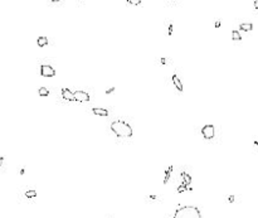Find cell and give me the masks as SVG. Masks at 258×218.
I'll list each match as a JSON object with an SVG mask.
<instances>
[{"instance_id":"obj_1","label":"cell","mask_w":258,"mask_h":218,"mask_svg":"<svg viewBox=\"0 0 258 218\" xmlns=\"http://www.w3.org/2000/svg\"><path fill=\"white\" fill-rule=\"evenodd\" d=\"M111 130L115 132L119 137H131L132 136V129L126 121L124 120H115L111 122Z\"/></svg>"},{"instance_id":"obj_2","label":"cell","mask_w":258,"mask_h":218,"mask_svg":"<svg viewBox=\"0 0 258 218\" xmlns=\"http://www.w3.org/2000/svg\"><path fill=\"white\" fill-rule=\"evenodd\" d=\"M173 218H203V217H201V213L198 207H194V205H184V207H180L176 209Z\"/></svg>"},{"instance_id":"obj_3","label":"cell","mask_w":258,"mask_h":218,"mask_svg":"<svg viewBox=\"0 0 258 218\" xmlns=\"http://www.w3.org/2000/svg\"><path fill=\"white\" fill-rule=\"evenodd\" d=\"M40 75L43 77H54L56 76V69L49 64H43L40 66Z\"/></svg>"},{"instance_id":"obj_4","label":"cell","mask_w":258,"mask_h":218,"mask_svg":"<svg viewBox=\"0 0 258 218\" xmlns=\"http://www.w3.org/2000/svg\"><path fill=\"white\" fill-rule=\"evenodd\" d=\"M201 134H203V136H204V139H208V140H210V139L214 137V134H215V131H214V126H213V125H205V126H203Z\"/></svg>"},{"instance_id":"obj_5","label":"cell","mask_w":258,"mask_h":218,"mask_svg":"<svg viewBox=\"0 0 258 218\" xmlns=\"http://www.w3.org/2000/svg\"><path fill=\"white\" fill-rule=\"evenodd\" d=\"M75 93V101H79V102H87L89 101V95L87 92H84V91H76Z\"/></svg>"},{"instance_id":"obj_6","label":"cell","mask_w":258,"mask_h":218,"mask_svg":"<svg viewBox=\"0 0 258 218\" xmlns=\"http://www.w3.org/2000/svg\"><path fill=\"white\" fill-rule=\"evenodd\" d=\"M62 97L67 101H75V93L68 88H63L62 90Z\"/></svg>"},{"instance_id":"obj_7","label":"cell","mask_w":258,"mask_h":218,"mask_svg":"<svg viewBox=\"0 0 258 218\" xmlns=\"http://www.w3.org/2000/svg\"><path fill=\"white\" fill-rule=\"evenodd\" d=\"M171 80H173V83H174V86L176 87V90L180 91V92H183V83H181V81H180V78L177 77L176 75H173Z\"/></svg>"},{"instance_id":"obj_8","label":"cell","mask_w":258,"mask_h":218,"mask_svg":"<svg viewBox=\"0 0 258 218\" xmlns=\"http://www.w3.org/2000/svg\"><path fill=\"white\" fill-rule=\"evenodd\" d=\"M92 112H93L95 115H98V116H108V111L105 110V108L93 107V108H92Z\"/></svg>"},{"instance_id":"obj_9","label":"cell","mask_w":258,"mask_h":218,"mask_svg":"<svg viewBox=\"0 0 258 218\" xmlns=\"http://www.w3.org/2000/svg\"><path fill=\"white\" fill-rule=\"evenodd\" d=\"M181 178H183V184H185V185L189 187V184L192 183V177H190L188 173L183 172V173H181Z\"/></svg>"},{"instance_id":"obj_10","label":"cell","mask_w":258,"mask_h":218,"mask_svg":"<svg viewBox=\"0 0 258 218\" xmlns=\"http://www.w3.org/2000/svg\"><path fill=\"white\" fill-rule=\"evenodd\" d=\"M239 28H241V30H244V32H249V30L253 29V25H252V23H242Z\"/></svg>"},{"instance_id":"obj_11","label":"cell","mask_w":258,"mask_h":218,"mask_svg":"<svg viewBox=\"0 0 258 218\" xmlns=\"http://www.w3.org/2000/svg\"><path fill=\"white\" fill-rule=\"evenodd\" d=\"M171 172H173V165H170V166L166 169V172H165V179H164V184H168V181H169V178H170V174H171Z\"/></svg>"},{"instance_id":"obj_12","label":"cell","mask_w":258,"mask_h":218,"mask_svg":"<svg viewBox=\"0 0 258 218\" xmlns=\"http://www.w3.org/2000/svg\"><path fill=\"white\" fill-rule=\"evenodd\" d=\"M37 43H38L39 47H45L48 44V38L47 37H39L38 40H37Z\"/></svg>"},{"instance_id":"obj_13","label":"cell","mask_w":258,"mask_h":218,"mask_svg":"<svg viewBox=\"0 0 258 218\" xmlns=\"http://www.w3.org/2000/svg\"><path fill=\"white\" fill-rule=\"evenodd\" d=\"M38 93H39V96H42V97H45V96L49 95V90H47L45 87H40L38 90Z\"/></svg>"},{"instance_id":"obj_14","label":"cell","mask_w":258,"mask_h":218,"mask_svg":"<svg viewBox=\"0 0 258 218\" xmlns=\"http://www.w3.org/2000/svg\"><path fill=\"white\" fill-rule=\"evenodd\" d=\"M232 38H233V40H241L242 39L241 33H239L238 30H233L232 32Z\"/></svg>"},{"instance_id":"obj_15","label":"cell","mask_w":258,"mask_h":218,"mask_svg":"<svg viewBox=\"0 0 258 218\" xmlns=\"http://www.w3.org/2000/svg\"><path fill=\"white\" fill-rule=\"evenodd\" d=\"M25 197L27 198H35L37 197V192L35 190H27L25 192Z\"/></svg>"},{"instance_id":"obj_16","label":"cell","mask_w":258,"mask_h":218,"mask_svg":"<svg viewBox=\"0 0 258 218\" xmlns=\"http://www.w3.org/2000/svg\"><path fill=\"white\" fill-rule=\"evenodd\" d=\"M185 190H189V187H188V185H185V184L181 183L180 187H177V192H179V193H183V192H185Z\"/></svg>"},{"instance_id":"obj_17","label":"cell","mask_w":258,"mask_h":218,"mask_svg":"<svg viewBox=\"0 0 258 218\" xmlns=\"http://www.w3.org/2000/svg\"><path fill=\"white\" fill-rule=\"evenodd\" d=\"M127 1L132 5H140L141 4V0H127Z\"/></svg>"},{"instance_id":"obj_18","label":"cell","mask_w":258,"mask_h":218,"mask_svg":"<svg viewBox=\"0 0 258 218\" xmlns=\"http://www.w3.org/2000/svg\"><path fill=\"white\" fill-rule=\"evenodd\" d=\"M228 202H229V203H233V202H234V196H229V197H228Z\"/></svg>"},{"instance_id":"obj_19","label":"cell","mask_w":258,"mask_h":218,"mask_svg":"<svg viewBox=\"0 0 258 218\" xmlns=\"http://www.w3.org/2000/svg\"><path fill=\"white\" fill-rule=\"evenodd\" d=\"M113 90H115V87H111V88H108V90L106 91V93H107V95H110V93H111V92H113Z\"/></svg>"},{"instance_id":"obj_20","label":"cell","mask_w":258,"mask_h":218,"mask_svg":"<svg viewBox=\"0 0 258 218\" xmlns=\"http://www.w3.org/2000/svg\"><path fill=\"white\" fill-rule=\"evenodd\" d=\"M254 9H258V0H254Z\"/></svg>"},{"instance_id":"obj_21","label":"cell","mask_w":258,"mask_h":218,"mask_svg":"<svg viewBox=\"0 0 258 218\" xmlns=\"http://www.w3.org/2000/svg\"><path fill=\"white\" fill-rule=\"evenodd\" d=\"M171 33H173V27H169V35H171Z\"/></svg>"},{"instance_id":"obj_22","label":"cell","mask_w":258,"mask_h":218,"mask_svg":"<svg viewBox=\"0 0 258 218\" xmlns=\"http://www.w3.org/2000/svg\"><path fill=\"white\" fill-rule=\"evenodd\" d=\"M3 163H4V158H3V156H1V158H0V166L3 165Z\"/></svg>"},{"instance_id":"obj_23","label":"cell","mask_w":258,"mask_h":218,"mask_svg":"<svg viewBox=\"0 0 258 218\" xmlns=\"http://www.w3.org/2000/svg\"><path fill=\"white\" fill-rule=\"evenodd\" d=\"M219 25H220V22H219V20H218V22H217V23H215V27H217V28H218V27H219Z\"/></svg>"},{"instance_id":"obj_24","label":"cell","mask_w":258,"mask_h":218,"mask_svg":"<svg viewBox=\"0 0 258 218\" xmlns=\"http://www.w3.org/2000/svg\"><path fill=\"white\" fill-rule=\"evenodd\" d=\"M52 1H53V3H57V1H59V0H52Z\"/></svg>"}]
</instances>
